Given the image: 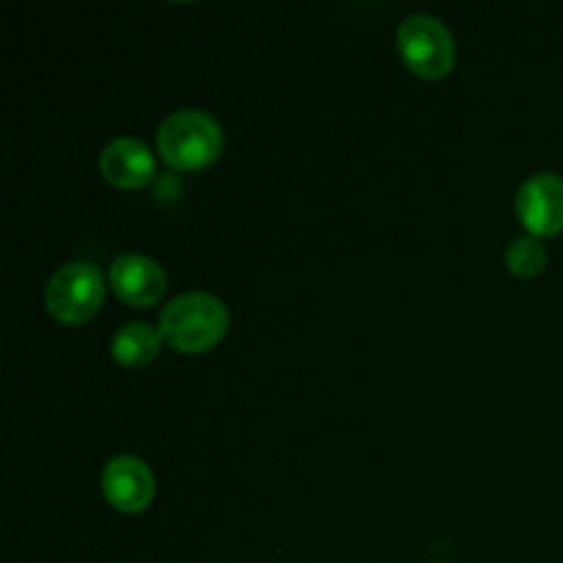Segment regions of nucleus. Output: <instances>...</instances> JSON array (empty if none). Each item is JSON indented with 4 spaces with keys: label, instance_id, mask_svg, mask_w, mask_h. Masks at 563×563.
Wrapping results in <instances>:
<instances>
[{
    "label": "nucleus",
    "instance_id": "7ed1b4c3",
    "mask_svg": "<svg viewBox=\"0 0 563 563\" xmlns=\"http://www.w3.org/2000/svg\"><path fill=\"white\" fill-rule=\"evenodd\" d=\"M396 49L412 75L440 80L454 69V36L443 20L432 14H410L396 31Z\"/></svg>",
    "mask_w": 563,
    "mask_h": 563
},
{
    "label": "nucleus",
    "instance_id": "423d86ee",
    "mask_svg": "<svg viewBox=\"0 0 563 563\" xmlns=\"http://www.w3.org/2000/svg\"><path fill=\"white\" fill-rule=\"evenodd\" d=\"M157 484L154 473L141 456L121 454L104 465L102 471V495L121 515H141L152 506Z\"/></svg>",
    "mask_w": 563,
    "mask_h": 563
},
{
    "label": "nucleus",
    "instance_id": "0eeeda50",
    "mask_svg": "<svg viewBox=\"0 0 563 563\" xmlns=\"http://www.w3.org/2000/svg\"><path fill=\"white\" fill-rule=\"evenodd\" d=\"M110 289L126 306L148 308L163 300L168 278L157 258L143 253H121L110 264Z\"/></svg>",
    "mask_w": 563,
    "mask_h": 563
},
{
    "label": "nucleus",
    "instance_id": "f03ea898",
    "mask_svg": "<svg viewBox=\"0 0 563 563\" xmlns=\"http://www.w3.org/2000/svg\"><path fill=\"white\" fill-rule=\"evenodd\" d=\"M157 152L174 170H203L223 154V126L207 110L181 108L159 124Z\"/></svg>",
    "mask_w": 563,
    "mask_h": 563
},
{
    "label": "nucleus",
    "instance_id": "9d476101",
    "mask_svg": "<svg viewBox=\"0 0 563 563\" xmlns=\"http://www.w3.org/2000/svg\"><path fill=\"white\" fill-rule=\"evenodd\" d=\"M506 267L517 278H537L544 267H548V247L542 245L539 236H517L509 247H506Z\"/></svg>",
    "mask_w": 563,
    "mask_h": 563
},
{
    "label": "nucleus",
    "instance_id": "39448f33",
    "mask_svg": "<svg viewBox=\"0 0 563 563\" xmlns=\"http://www.w3.org/2000/svg\"><path fill=\"white\" fill-rule=\"evenodd\" d=\"M515 209L520 223L526 225L528 234L539 236H555L563 231V176L542 174L528 176L520 185L515 198Z\"/></svg>",
    "mask_w": 563,
    "mask_h": 563
},
{
    "label": "nucleus",
    "instance_id": "1a4fd4ad",
    "mask_svg": "<svg viewBox=\"0 0 563 563\" xmlns=\"http://www.w3.org/2000/svg\"><path fill=\"white\" fill-rule=\"evenodd\" d=\"M159 344H163L159 328H152L148 322H126L115 330L110 355L119 366L143 368L159 355Z\"/></svg>",
    "mask_w": 563,
    "mask_h": 563
},
{
    "label": "nucleus",
    "instance_id": "6e6552de",
    "mask_svg": "<svg viewBox=\"0 0 563 563\" xmlns=\"http://www.w3.org/2000/svg\"><path fill=\"white\" fill-rule=\"evenodd\" d=\"M99 170L119 190H141L154 179V154L137 137H115L99 154Z\"/></svg>",
    "mask_w": 563,
    "mask_h": 563
},
{
    "label": "nucleus",
    "instance_id": "20e7f679",
    "mask_svg": "<svg viewBox=\"0 0 563 563\" xmlns=\"http://www.w3.org/2000/svg\"><path fill=\"white\" fill-rule=\"evenodd\" d=\"M104 300V275L97 264L71 262L55 269L44 286L47 313L60 324H86Z\"/></svg>",
    "mask_w": 563,
    "mask_h": 563
},
{
    "label": "nucleus",
    "instance_id": "f257e3e1",
    "mask_svg": "<svg viewBox=\"0 0 563 563\" xmlns=\"http://www.w3.org/2000/svg\"><path fill=\"white\" fill-rule=\"evenodd\" d=\"M157 328L170 350L181 355H201L229 333V308L209 291H187L163 308Z\"/></svg>",
    "mask_w": 563,
    "mask_h": 563
}]
</instances>
